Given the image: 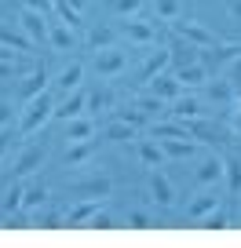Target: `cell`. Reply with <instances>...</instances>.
I'll return each instance as SVG.
<instances>
[{"instance_id": "obj_43", "label": "cell", "mask_w": 241, "mask_h": 248, "mask_svg": "<svg viewBox=\"0 0 241 248\" xmlns=\"http://www.w3.org/2000/svg\"><path fill=\"white\" fill-rule=\"evenodd\" d=\"M128 226H135V230H146V226H150V219L143 216V212H128Z\"/></svg>"}, {"instance_id": "obj_4", "label": "cell", "mask_w": 241, "mask_h": 248, "mask_svg": "<svg viewBox=\"0 0 241 248\" xmlns=\"http://www.w3.org/2000/svg\"><path fill=\"white\" fill-rule=\"evenodd\" d=\"M241 55V44H212V47H201V66L212 73H219L226 66V62H234Z\"/></svg>"}, {"instance_id": "obj_10", "label": "cell", "mask_w": 241, "mask_h": 248, "mask_svg": "<svg viewBox=\"0 0 241 248\" xmlns=\"http://www.w3.org/2000/svg\"><path fill=\"white\" fill-rule=\"evenodd\" d=\"M84 109H88V95L73 92V95H66V99L55 106V121H73V117H80Z\"/></svg>"}, {"instance_id": "obj_16", "label": "cell", "mask_w": 241, "mask_h": 248, "mask_svg": "<svg viewBox=\"0 0 241 248\" xmlns=\"http://www.w3.org/2000/svg\"><path fill=\"white\" fill-rule=\"evenodd\" d=\"M66 139H70V142L95 139V121H92V117H73V121H66Z\"/></svg>"}, {"instance_id": "obj_48", "label": "cell", "mask_w": 241, "mask_h": 248, "mask_svg": "<svg viewBox=\"0 0 241 248\" xmlns=\"http://www.w3.org/2000/svg\"><path fill=\"white\" fill-rule=\"evenodd\" d=\"M11 121V102H0V128Z\"/></svg>"}, {"instance_id": "obj_30", "label": "cell", "mask_w": 241, "mask_h": 248, "mask_svg": "<svg viewBox=\"0 0 241 248\" xmlns=\"http://www.w3.org/2000/svg\"><path fill=\"white\" fill-rule=\"evenodd\" d=\"M88 109H99V113L113 109V92H110V88H95V92L88 95Z\"/></svg>"}, {"instance_id": "obj_41", "label": "cell", "mask_w": 241, "mask_h": 248, "mask_svg": "<svg viewBox=\"0 0 241 248\" xmlns=\"http://www.w3.org/2000/svg\"><path fill=\"white\" fill-rule=\"evenodd\" d=\"M117 117H121V121H128V124H135V128H139V124H146V113H143L139 106H132V109H117Z\"/></svg>"}, {"instance_id": "obj_44", "label": "cell", "mask_w": 241, "mask_h": 248, "mask_svg": "<svg viewBox=\"0 0 241 248\" xmlns=\"http://www.w3.org/2000/svg\"><path fill=\"white\" fill-rule=\"evenodd\" d=\"M22 4H26V8H33V11H44V15L55 8V0H22Z\"/></svg>"}, {"instance_id": "obj_15", "label": "cell", "mask_w": 241, "mask_h": 248, "mask_svg": "<svg viewBox=\"0 0 241 248\" xmlns=\"http://www.w3.org/2000/svg\"><path fill=\"white\" fill-rule=\"evenodd\" d=\"M99 150V139H80V142H70V150H66V164L70 168H77V164H84L88 157Z\"/></svg>"}, {"instance_id": "obj_40", "label": "cell", "mask_w": 241, "mask_h": 248, "mask_svg": "<svg viewBox=\"0 0 241 248\" xmlns=\"http://www.w3.org/2000/svg\"><path fill=\"white\" fill-rule=\"evenodd\" d=\"M110 4H113V11H117V15H135V11H139L143 8V0H110Z\"/></svg>"}, {"instance_id": "obj_23", "label": "cell", "mask_w": 241, "mask_h": 248, "mask_svg": "<svg viewBox=\"0 0 241 248\" xmlns=\"http://www.w3.org/2000/svg\"><path fill=\"white\" fill-rule=\"evenodd\" d=\"M168 113L176 117V121H194V117H201V102H197V99H183V95H179V99L172 102Z\"/></svg>"}, {"instance_id": "obj_37", "label": "cell", "mask_w": 241, "mask_h": 248, "mask_svg": "<svg viewBox=\"0 0 241 248\" xmlns=\"http://www.w3.org/2000/svg\"><path fill=\"white\" fill-rule=\"evenodd\" d=\"M212 99H219V102H226V99H234V88H230V80H212Z\"/></svg>"}, {"instance_id": "obj_26", "label": "cell", "mask_w": 241, "mask_h": 248, "mask_svg": "<svg viewBox=\"0 0 241 248\" xmlns=\"http://www.w3.org/2000/svg\"><path fill=\"white\" fill-rule=\"evenodd\" d=\"M132 135H135V124H128V121H121V117H117L106 132H102V139H110V142H128Z\"/></svg>"}, {"instance_id": "obj_31", "label": "cell", "mask_w": 241, "mask_h": 248, "mask_svg": "<svg viewBox=\"0 0 241 248\" xmlns=\"http://www.w3.org/2000/svg\"><path fill=\"white\" fill-rule=\"evenodd\" d=\"M197 226H205V230H226V226H230V216H226L223 208H212L209 216L197 219Z\"/></svg>"}, {"instance_id": "obj_18", "label": "cell", "mask_w": 241, "mask_h": 248, "mask_svg": "<svg viewBox=\"0 0 241 248\" xmlns=\"http://www.w3.org/2000/svg\"><path fill=\"white\" fill-rule=\"evenodd\" d=\"M150 135H154V139H194V135L187 132V124H183V121H164V124H154V128H150Z\"/></svg>"}, {"instance_id": "obj_35", "label": "cell", "mask_w": 241, "mask_h": 248, "mask_svg": "<svg viewBox=\"0 0 241 248\" xmlns=\"http://www.w3.org/2000/svg\"><path fill=\"white\" fill-rule=\"evenodd\" d=\"M135 106H139L146 117H154V113H161V109H164V99H157V95H139Z\"/></svg>"}, {"instance_id": "obj_28", "label": "cell", "mask_w": 241, "mask_h": 248, "mask_svg": "<svg viewBox=\"0 0 241 248\" xmlns=\"http://www.w3.org/2000/svg\"><path fill=\"white\" fill-rule=\"evenodd\" d=\"M219 175H223V157H209V161H201V168H197V183H216Z\"/></svg>"}, {"instance_id": "obj_33", "label": "cell", "mask_w": 241, "mask_h": 248, "mask_svg": "<svg viewBox=\"0 0 241 248\" xmlns=\"http://www.w3.org/2000/svg\"><path fill=\"white\" fill-rule=\"evenodd\" d=\"M0 226H8V230H26V226H33V219L26 216V208H15V212H4Z\"/></svg>"}, {"instance_id": "obj_45", "label": "cell", "mask_w": 241, "mask_h": 248, "mask_svg": "<svg viewBox=\"0 0 241 248\" xmlns=\"http://www.w3.org/2000/svg\"><path fill=\"white\" fill-rule=\"evenodd\" d=\"M15 142V135H11V128H0V157L8 154V146Z\"/></svg>"}, {"instance_id": "obj_19", "label": "cell", "mask_w": 241, "mask_h": 248, "mask_svg": "<svg viewBox=\"0 0 241 248\" xmlns=\"http://www.w3.org/2000/svg\"><path fill=\"white\" fill-rule=\"evenodd\" d=\"M179 84L183 88H197V84H205V80H209V70H205L201 62H190V66H179Z\"/></svg>"}, {"instance_id": "obj_22", "label": "cell", "mask_w": 241, "mask_h": 248, "mask_svg": "<svg viewBox=\"0 0 241 248\" xmlns=\"http://www.w3.org/2000/svg\"><path fill=\"white\" fill-rule=\"evenodd\" d=\"M212 208H219V197L216 194H201V197H194V201L187 204V219H201V216H209Z\"/></svg>"}, {"instance_id": "obj_6", "label": "cell", "mask_w": 241, "mask_h": 248, "mask_svg": "<svg viewBox=\"0 0 241 248\" xmlns=\"http://www.w3.org/2000/svg\"><path fill=\"white\" fill-rule=\"evenodd\" d=\"M44 161H48V150H44V146H26L22 154H18L11 175H15V179H30V175H37V168H40Z\"/></svg>"}, {"instance_id": "obj_14", "label": "cell", "mask_w": 241, "mask_h": 248, "mask_svg": "<svg viewBox=\"0 0 241 248\" xmlns=\"http://www.w3.org/2000/svg\"><path fill=\"white\" fill-rule=\"evenodd\" d=\"M0 44L15 47V51H22V55H33V47H37L26 37V30H11V26H0Z\"/></svg>"}, {"instance_id": "obj_36", "label": "cell", "mask_w": 241, "mask_h": 248, "mask_svg": "<svg viewBox=\"0 0 241 248\" xmlns=\"http://www.w3.org/2000/svg\"><path fill=\"white\" fill-rule=\"evenodd\" d=\"M0 208H4V212H15V208H22V186H11V190H8V194H4V201H0Z\"/></svg>"}, {"instance_id": "obj_11", "label": "cell", "mask_w": 241, "mask_h": 248, "mask_svg": "<svg viewBox=\"0 0 241 248\" xmlns=\"http://www.w3.org/2000/svg\"><path fill=\"white\" fill-rule=\"evenodd\" d=\"M172 66V47H161V51H154L146 62H143V70H139V80H154L157 73H164Z\"/></svg>"}, {"instance_id": "obj_38", "label": "cell", "mask_w": 241, "mask_h": 248, "mask_svg": "<svg viewBox=\"0 0 241 248\" xmlns=\"http://www.w3.org/2000/svg\"><path fill=\"white\" fill-rule=\"evenodd\" d=\"M157 18H179V0H157Z\"/></svg>"}, {"instance_id": "obj_39", "label": "cell", "mask_w": 241, "mask_h": 248, "mask_svg": "<svg viewBox=\"0 0 241 248\" xmlns=\"http://www.w3.org/2000/svg\"><path fill=\"white\" fill-rule=\"evenodd\" d=\"M26 73V62H0V80H8V77H22Z\"/></svg>"}, {"instance_id": "obj_5", "label": "cell", "mask_w": 241, "mask_h": 248, "mask_svg": "<svg viewBox=\"0 0 241 248\" xmlns=\"http://www.w3.org/2000/svg\"><path fill=\"white\" fill-rule=\"evenodd\" d=\"M125 66H128V51H121V47L95 51V73L99 77H117V73H125Z\"/></svg>"}, {"instance_id": "obj_27", "label": "cell", "mask_w": 241, "mask_h": 248, "mask_svg": "<svg viewBox=\"0 0 241 248\" xmlns=\"http://www.w3.org/2000/svg\"><path fill=\"white\" fill-rule=\"evenodd\" d=\"M223 175H226L230 194H241V157H226L223 161Z\"/></svg>"}, {"instance_id": "obj_29", "label": "cell", "mask_w": 241, "mask_h": 248, "mask_svg": "<svg viewBox=\"0 0 241 248\" xmlns=\"http://www.w3.org/2000/svg\"><path fill=\"white\" fill-rule=\"evenodd\" d=\"M139 161L146 164V168H161V161H164V150L157 146V142H139Z\"/></svg>"}, {"instance_id": "obj_1", "label": "cell", "mask_w": 241, "mask_h": 248, "mask_svg": "<svg viewBox=\"0 0 241 248\" xmlns=\"http://www.w3.org/2000/svg\"><path fill=\"white\" fill-rule=\"evenodd\" d=\"M51 117H55V99H51L48 92H40V95H33V99H26L22 117H18V135L40 132V128H44Z\"/></svg>"}, {"instance_id": "obj_46", "label": "cell", "mask_w": 241, "mask_h": 248, "mask_svg": "<svg viewBox=\"0 0 241 248\" xmlns=\"http://www.w3.org/2000/svg\"><path fill=\"white\" fill-rule=\"evenodd\" d=\"M18 55H22V51H15V47H8V44H0V62H18Z\"/></svg>"}, {"instance_id": "obj_7", "label": "cell", "mask_w": 241, "mask_h": 248, "mask_svg": "<svg viewBox=\"0 0 241 248\" xmlns=\"http://www.w3.org/2000/svg\"><path fill=\"white\" fill-rule=\"evenodd\" d=\"M110 190H113L110 175H88V179H77L70 186L73 197H110Z\"/></svg>"}, {"instance_id": "obj_12", "label": "cell", "mask_w": 241, "mask_h": 248, "mask_svg": "<svg viewBox=\"0 0 241 248\" xmlns=\"http://www.w3.org/2000/svg\"><path fill=\"white\" fill-rule=\"evenodd\" d=\"M99 204H102V197H84L80 204H73L70 208V216H66V226H84L88 219L99 212Z\"/></svg>"}, {"instance_id": "obj_24", "label": "cell", "mask_w": 241, "mask_h": 248, "mask_svg": "<svg viewBox=\"0 0 241 248\" xmlns=\"http://www.w3.org/2000/svg\"><path fill=\"white\" fill-rule=\"evenodd\" d=\"M80 77H84V66H80V62H70V66H66V70L59 73V77H55V84H59L66 95H70L73 88L80 84Z\"/></svg>"}, {"instance_id": "obj_21", "label": "cell", "mask_w": 241, "mask_h": 248, "mask_svg": "<svg viewBox=\"0 0 241 248\" xmlns=\"http://www.w3.org/2000/svg\"><path fill=\"white\" fill-rule=\"evenodd\" d=\"M125 37L135 40V44H150V40L157 37V30L150 22H139V18H132V22H125Z\"/></svg>"}, {"instance_id": "obj_3", "label": "cell", "mask_w": 241, "mask_h": 248, "mask_svg": "<svg viewBox=\"0 0 241 248\" xmlns=\"http://www.w3.org/2000/svg\"><path fill=\"white\" fill-rule=\"evenodd\" d=\"M18 22H22L26 37H30L33 44H51V26H48V15H44V11L22 8V15H18Z\"/></svg>"}, {"instance_id": "obj_8", "label": "cell", "mask_w": 241, "mask_h": 248, "mask_svg": "<svg viewBox=\"0 0 241 248\" xmlns=\"http://www.w3.org/2000/svg\"><path fill=\"white\" fill-rule=\"evenodd\" d=\"M146 84H150V95H157V99H164V102H176L179 95H183L179 77H168V73H157V77L146 80Z\"/></svg>"}, {"instance_id": "obj_25", "label": "cell", "mask_w": 241, "mask_h": 248, "mask_svg": "<svg viewBox=\"0 0 241 248\" xmlns=\"http://www.w3.org/2000/svg\"><path fill=\"white\" fill-rule=\"evenodd\" d=\"M51 47H55V51H70V47H73V26L51 22Z\"/></svg>"}, {"instance_id": "obj_2", "label": "cell", "mask_w": 241, "mask_h": 248, "mask_svg": "<svg viewBox=\"0 0 241 248\" xmlns=\"http://www.w3.org/2000/svg\"><path fill=\"white\" fill-rule=\"evenodd\" d=\"M172 30H176V37H179V40H190V44H197V47H212V44H219L216 33H209L201 22H194V18H172Z\"/></svg>"}, {"instance_id": "obj_9", "label": "cell", "mask_w": 241, "mask_h": 248, "mask_svg": "<svg viewBox=\"0 0 241 248\" xmlns=\"http://www.w3.org/2000/svg\"><path fill=\"white\" fill-rule=\"evenodd\" d=\"M150 194H154V201L161 204V208H172L176 204V190H172V183H168V175L164 171H150Z\"/></svg>"}, {"instance_id": "obj_13", "label": "cell", "mask_w": 241, "mask_h": 248, "mask_svg": "<svg viewBox=\"0 0 241 248\" xmlns=\"http://www.w3.org/2000/svg\"><path fill=\"white\" fill-rule=\"evenodd\" d=\"M40 92H48V70L44 66H33L30 70V77L22 80V88H18V95H22V99H33V95H40Z\"/></svg>"}, {"instance_id": "obj_42", "label": "cell", "mask_w": 241, "mask_h": 248, "mask_svg": "<svg viewBox=\"0 0 241 248\" xmlns=\"http://www.w3.org/2000/svg\"><path fill=\"white\" fill-rule=\"evenodd\" d=\"M88 226H95V230H113V216H106V212H95L92 219H88Z\"/></svg>"}, {"instance_id": "obj_17", "label": "cell", "mask_w": 241, "mask_h": 248, "mask_svg": "<svg viewBox=\"0 0 241 248\" xmlns=\"http://www.w3.org/2000/svg\"><path fill=\"white\" fill-rule=\"evenodd\" d=\"M44 201H48V186L40 183V179H33L30 186H22V208L26 212H37Z\"/></svg>"}, {"instance_id": "obj_34", "label": "cell", "mask_w": 241, "mask_h": 248, "mask_svg": "<svg viewBox=\"0 0 241 248\" xmlns=\"http://www.w3.org/2000/svg\"><path fill=\"white\" fill-rule=\"evenodd\" d=\"M88 44H92L95 51H102V47H113V30H106V26L92 30V33H88Z\"/></svg>"}, {"instance_id": "obj_49", "label": "cell", "mask_w": 241, "mask_h": 248, "mask_svg": "<svg viewBox=\"0 0 241 248\" xmlns=\"http://www.w3.org/2000/svg\"><path fill=\"white\" fill-rule=\"evenodd\" d=\"M230 128H234V135H238V139H241V109H238V113L230 117Z\"/></svg>"}, {"instance_id": "obj_20", "label": "cell", "mask_w": 241, "mask_h": 248, "mask_svg": "<svg viewBox=\"0 0 241 248\" xmlns=\"http://www.w3.org/2000/svg\"><path fill=\"white\" fill-rule=\"evenodd\" d=\"M161 150H164V157L183 161V157H194L197 142H194V139H161Z\"/></svg>"}, {"instance_id": "obj_32", "label": "cell", "mask_w": 241, "mask_h": 248, "mask_svg": "<svg viewBox=\"0 0 241 248\" xmlns=\"http://www.w3.org/2000/svg\"><path fill=\"white\" fill-rule=\"evenodd\" d=\"M33 226H40V230H59V226H66V216H59V212H40L37 208Z\"/></svg>"}, {"instance_id": "obj_47", "label": "cell", "mask_w": 241, "mask_h": 248, "mask_svg": "<svg viewBox=\"0 0 241 248\" xmlns=\"http://www.w3.org/2000/svg\"><path fill=\"white\" fill-rule=\"evenodd\" d=\"M226 15H230L234 22H241V0H226Z\"/></svg>"}]
</instances>
